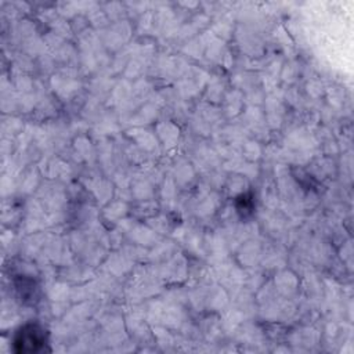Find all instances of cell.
<instances>
[{
    "label": "cell",
    "mask_w": 354,
    "mask_h": 354,
    "mask_svg": "<svg viewBox=\"0 0 354 354\" xmlns=\"http://www.w3.org/2000/svg\"><path fill=\"white\" fill-rule=\"evenodd\" d=\"M15 348L19 353H35L44 347V330L37 325H25L19 329L14 340Z\"/></svg>",
    "instance_id": "obj_1"
}]
</instances>
